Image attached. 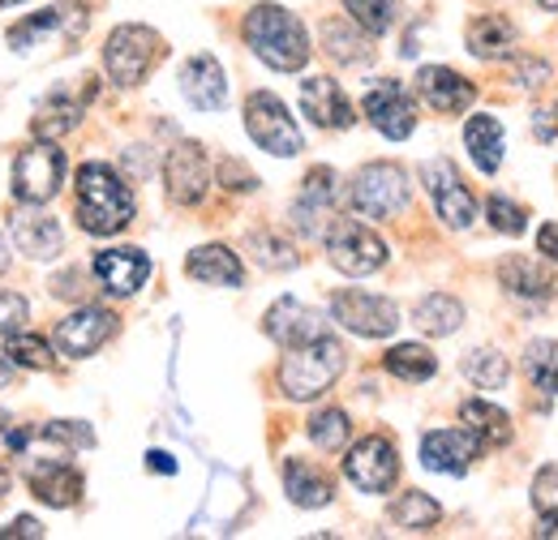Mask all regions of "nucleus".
I'll return each mask as SVG.
<instances>
[{
  "label": "nucleus",
  "instance_id": "1",
  "mask_svg": "<svg viewBox=\"0 0 558 540\" xmlns=\"http://www.w3.org/2000/svg\"><path fill=\"white\" fill-rule=\"evenodd\" d=\"M134 189L117 176V168L90 159L77 168L73 176V214H77V228L90 232V236H117L121 228L134 223Z\"/></svg>",
  "mask_w": 558,
  "mask_h": 540
},
{
  "label": "nucleus",
  "instance_id": "2",
  "mask_svg": "<svg viewBox=\"0 0 558 540\" xmlns=\"http://www.w3.org/2000/svg\"><path fill=\"white\" fill-rule=\"evenodd\" d=\"M241 35L254 48V57L279 73H296L310 65V35H305L301 17L288 13L283 4H254L245 13Z\"/></svg>",
  "mask_w": 558,
  "mask_h": 540
},
{
  "label": "nucleus",
  "instance_id": "3",
  "mask_svg": "<svg viewBox=\"0 0 558 540\" xmlns=\"http://www.w3.org/2000/svg\"><path fill=\"white\" fill-rule=\"evenodd\" d=\"M344 365H349V352H344L340 339H310L301 347H288V356L279 360V391L292 404H310V400H318L336 386Z\"/></svg>",
  "mask_w": 558,
  "mask_h": 540
},
{
  "label": "nucleus",
  "instance_id": "4",
  "mask_svg": "<svg viewBox=\"0 0 558 540\" xmlns=\"http://www.w3.org/2000/svg\"><path fill=\"white\" fill-rule=\"evenodd\" d=\"M65 185V150L48 137H35L31 146L17 150L13 172H9V189L22 206H48Z\"/></svg>",
  "mask_w": 558,
  "mask_h": 540
},
{
  "label": "nucleus",
  "instance_id": "5",
  "mask_svg": "<svg viewBox=\"0 0 558 540\" xmlns=\"http://www.w3.org/2000/svg\"><path fill=\"white\" fill-rule=\"evenodd\" d=\"M168 57V44L159 30L142 26V22H125L108 35L104 44V69L117 86H138L150 69Z\"/></svg>",
  "mask_w": 558,
  "mask_h": 540
},
{
  "label": "nucleus",
  "instance_id": "6",
  "mask_svg": "<svg viewBox=\"0 0 558 540\" xmlns=\"http://www.w3.org/2000/svg\"><path fill=\"white\" fill-rule=\"evenodd\" d=\"M349 206L361 219H391L409 206V176L400 163L378 159L356 168V176L349 181Z\"/></svg>",
  "mask_w": 558,
  "mask_h": 540
},
{
  "label": "nucleus",
  "instance_id": "7",
  "mask_svg": "<svg viewBox=\"0 0 558 540\" xmlns=\"http://www.w3.org/2000/svg\"><path fill=\"white\" fill-rule=\"evenodd\" d=\"M245 130L276 159H292V155L305 150V137L296 130V121L288 116V108L279 103V95H271V90H254L245 99Z\"/></svg>",
  "mask_w": 558,
  "mask_h": 540
},
{
  "label": "nucleus",
  "instance_id": "8",
  "mask_svg": "<svg viewBox=\"0 0 558 540\" xmlns=\"http://www.w3.org/2000/svg\"><path fill=\"white\" fill-rule=\"evenodd\" d=\"M327 258L340 274H374V270L387 267V245L356 219H331L327 228Z\"/></svg>",
  "mask_w": 558,
  "mask_h": 540
},
{
  "label": "nucleus",
  "instance_id": "9",
  "mask_svg": "<svg viewBox=\"0 0 558 540\" xmlns=\"http://www.w3.org/2000/svg\"><path fill=\"white\" fill-rule=\"evenodd\" d=\"M331 318L361 339H387L400 327V309L391 296H374V292H356V287L331 292Z\"/></svg>",
  "mask_w": 558,
  "mask_h": 540
},
{
  "label": "nucleus",
  "instance_id": "10",
  "mask_svg": "<svg viewBox=\"0 0 558 540\" xmlns=\"http://www.w3.org/2000/svg\"><path fill=\"white\" fill-rule=\"evenodd\" d=\"M421 185H425L429 202H434L438 219L447 228H469L477 219V198H473V189L464 185V176L451 159H425L421 163Z\"/></svg>",
  "mask_w": 558,
  "mask_h": 540
},
{
  "label": "nucleus",
  "instance_id": "11",
  "mask_svg": "<svg viewBox=\"0 0 558 540\" xmlns=\"http://www.w3.org/2000/svg\"><path fill=\"white\" fill-rule=\"evenodd\" d=\"M344 476L361 493H391L396 480H400V451H396V442L383 438V433L361 438L344 455Z\"/></svg>",
  "mask_w": 558,
  "mask_h": 540
},
{
  "label": "nucleus",
  "instance_id": "12",
  "mask_svg": "<svg viewBox=\"0 0 558 540\" xmlns=\"http://www.w3.org/2000/svg\"><path fill=\"white\" fill-rule=\"evenodd\" d=\"M361 112L365 121L391 142H404L417 130V108H413V95L404 90V82L396 77H378L374 86H365V99H361Z\"/></svg>",
  "mask_w": 558,
  "mask_h": 540
},
{
  "label": "nucleus",
  "instance_id": "13",
  "mask_svg": "<svg viewBox=\"0 0 558 540\" xmlns=\"http://www.w3.org/2000/svg\"><path fill=\"white\" fill-rule=\"evenodd\" d=\"M336 198H340V176L336 168H310L301 181V198L292 202V223L301 228V236H327L331 219H336Z\"/></svg>",
  "mask_w": 558,
  "mask_h": 540
},
{
  "label": "nucleus",
  "instance_id": "14",
  "mask_svg": "<svg viewBox=\"0 0 558 540\" xmlns=\"http://www.w3.org/2000/svg\"><path fill=\"white\" fill-rule=\"evenodd\" d=\"M163 185L177 206H198L210 189V163L207 150L198 142H177L163 159Z\"/></svg>",
  "mask_w": 558,
  "mask_h": 540
},
{
  "label": "nucleus",
  "instance_id": "15",
  "mask_svg": "<svg viewBox=\"0 0 558 540\" xmlns=\"http://www.w3.org/2000/svg\"><path fill=\"white\" fill-rule=\"evenodd\" d=\"M112 335H117V314L112 309H99V305H82V309H73L65 322H57L52 343H57L61 356L82 360V356L99 352Z\"/></svg>",
  "mask_w": 558,
  "mask_h": 540
},
{
  "label": "nucleus",
  "instance_id": "16",
  "mask_svg": "<svg viewBox=\"0 0 558 540\" xmlns=\"http://www.w3.org/2000/svg\"><path fill=\"white\" fill-rule=\"evenodd\" d=\"M486 442L464 425V429H429L421 438V464L429 472H447V476H464L473 468V459H482Z\"/></svg>",
  "mask_w": 558,
  "mask_h": 540
},
{
  "label": "nucleus",
  "instance_id": "17",
  "mask_svg": "<svg viewBox=\"0 0 558 540\" xmlns=\"http://www.w3.org/2000/svg\"><path fill=\"white\" fill-rule=\"evenodd\" d=\"M417 95L429 112H438V116H460V112L473 108L477 86H473L464 73H456V69H447V65H421Z\"/></svg>",
  "mask_w": 558,
  "mask_h": 540
},
{
  "label": "nucleus",
  "instance_id": "18",
  "mask_svg": "<svg viewBox=\"0 0 558 540\" xmlns=\"http://www.w3.org/2000/svg\"><path fill=\"white\" fill-rule=\"evenodd\" d=\"M263 331H267V339H276L283 352H288V347H301V343H310V339L331 335V331H327V318H323L318 309L292 300V296H279L276 305L267 309Z\"/></svg>",
  "mask_w": 558,
  "mask_h": 540
},
{
  "label": "nucleus",
  "instance_id": "19",
  "mask_svg": "<svg viewBox=\"0 0 558 540\" xmlns=\"http://www.w3.org/2000/svg\"><path fill=\"white\" fill-rule=\"evenodd\" d=\"M301 112L318 130H352L356 125V112H352L349 95L340 90L336 77H305L301 82Z\"/></svg>",
  "mask_w": 558,
  "mask_h": 540
},
{
  "label": "nucleus",
  "instance_id": "20",
  "mask_svg": "<svg viewBox=\"0 0 558 540\" xmlns=\"http://www.w3.org/2000/svg\"><path fill=\"white\" fill-rule=\"evenodd\" d=\"M9 236L13 245L26 254V258H61L65 249V232L52 214H44L39 206H26V210H13L9 214Z\"/></svg>",
  "mask_w": 558,
  "mask_h": 540
},
{
  "label": "nucleus",
  "instance_id": "21",
  "mask_svg": "<svg viewBox=\"0 0 558 540\" xmlns=\"http://www.w3.org/2000/svg\"><path fill=\"white\" fill-rule=\"evenodd\" d=\"M26 484H31V493L39 502H48L57 511L73 506L82 498V489H86V480H82V472L73 468L70 459H31L26 464Z\"/></svg>",
  "mask_w": 558,
  "mask_h": 540
},
{
  "label": "nucleus",
  "instance_id": "22",
  "mask_svg": "<svg viewBox=\"0 0 558 540\" xmlns=\"http://www.w3.org/2000/svg\"><path fill=\"white\" fill-rule=\"evenodd\" d=\"M90 270L104 283L108 296H134L146 283V274H150V258L142 249H130V245L125 249H99Z\"/></svg>",
  "mask_w": 558,
  "mask_h": 540
},
{
  "label": "nucleus",
  "instance_id": "23",
  "mask_svg": "<svg viewBox=\"0 0 558 540\" xmlns=\"http://www.w3.org/2000/svg\"><path fill=\"white\" fill-rule=\"evenodd\" d=\"M181 95L198 108V112H219L228 103V77H223V65L203 52V57H190L181 65Z\"/></svg>",
  "mask_w": 558,
  "mask_h": 540
},
{
  "label": "nucleus",
  "instance_id": "24",
  "mask_svg": "<svg viewBox=\"0 0 558 540\" xmlns=\"http://www.w3.org/2000/svg\"><path fill=\"white\" fill-rule=\"evenodd\" d=\"M82 30H86V4L65 0V4H52V9H44V13H35V17L17 22V26H9V44L31 48L39 35H65V39H77Z\"/></svg>",
  "mask_w": 558,
  "mask_h": 540
},
{
  "label": "nucleus",
  "instance_id": "25",
  "mask_svg": "<svg viewBox=\"0 0 558 540\" xmlns=\"http://www.w3.org/2000/svg\"><path fill=\"white\" fill-rule=\"evenodd\" d=\"M90 95H95V82H90V77H86V86H82V90H52V95L44 99V108L35 112V121H31L35 137L57 142L61 134L77 130V121H82V112H86Z\"/></svg>",
  "mask_w": 558,
  "mask_h": 540
},
{
  "label": "nucleus",
  "instance_id": "26",
  "mask_svg": "<svg viewBox=\"0 0 558 540\" xmlns=\"http://www.w3.org/2000/svg\"><path fill=\"white\" fill-rule=\"evenodd\" d=\"M283 489H288V502L301 506V511H318L336 498L331 472L310 464V459H283Z\"/></svg>",
  "mask_w": 558,
  "mask_h": 540
},
{
  "label": "nucleus",
  "instance_id": "27",
  "mask_svg": "<svg viewBox=\"0 0 558 540\" xmlns=\"http://www.w3.org/2000/svg\"><path fill=\"white\" fill-rule=\"evenodd\" d=\"M185 274L198 279V283H210V287H241L245 283V267L241 258L228 249V245H203L185 258Z\"/></svg>",
  "mask_w": 558,
  "mask_h": 540
},
{
  "label": "nucleus",
  "instance_id": "28",
  "mask_svg": "<svg viewBox=\"0 0 558 540\" xmlns=\"http://www.w3.org/2000/svg\"><path fill=\"white\" fill-rule=\"evenodd\" d=\"M318 35H323V52L336 65H365V61H374V48H369L374 35H365L352 17H327Z\"/></svg>",
  "mask_w": 558,
  "mask_h": 540
},
{
  "label": "nucleus",
  "instance_id": "29",
  "mask_svg": "<svg viewBox=\"0 0 558 540\" xmlns=\"http://www.w3.org/2000/svg\"><path fill=\"white\" fill-rule=\"evenodd\" d=\"M464 39H469V52L477 61H507L515 52V26L507 17H498V13L473 17L469 30H464Z\"/></svg>",
  "mask_w": 558,
  "mask_h": 540
},
{
  "label": "nucleus",
  "instance_id": "30",
  "mask_svg": "<svg viewBox=\"0 0 558 540\" xmlns=\"http://www.w3.org/2000/svg\"><path fill=\"white\" fill-rule=\"evenodd\" d=\"M498 279H502V287H507L511 296H520V300H550L558 292V283L542 270V262H533V258H524V254L507 258V262L498 267Z\"/></svg>",
  "mask_w": 558,
  "mask_h": 540
},
{
  "label": "nucleus",
  "instance_id": "31",
  "mask_svg": "<svg viewBox=\"0 0 558 540\" xmlns=\"http://www.w3.org/2000/svg\"><path fill=\"white\" fill-rule=\"evenodd\" d=\"M413 327H417L421 335L434 339L456 335L464 327V305L456 296H447V292H429V296H421L417 309H413Z\"/></svg>",
  "mask_w": 558,
  "mask_h": 540
},
{
  "label": "nucleus",
  "instance_id": "32",
  "mask_svg": "<svg viewBox=\"0 0 558 540\" xmlns=\"http://www.w3.org/2000/svg\"><path fill=\"white\" fill-rule=\"evenodd\" d=\"M464 146H469L477 172L494 176V172L502 168V121H498V116H486V112H482V116H469V125H464Z\"/></svg>",
  "mask_w": 558,
  "mask_h": 540
},
{
  "label": "nucleus",
  "instance_id": "33",
  "mask_svg": "<svg viewBox=\"0 0 558 540\" xmlns=\"http://www.w3.org/2000/svg\"><path fill=\"white\" fill-rule=\"evenodd\" d=\"M387 519H391L400 532H434L438 519H442V506H438L429 493H421V489H404V493L391 502Z\"/></svg>",
  "mask_w": 558,
  "mask_h": 540
},
{
  "label": "nucleus",
  "instance_id": "34",
  "mask_svg": "<svg viewBox=\"0 0 558 540\" xmlns=\"http://www.w3.org/2000/svg\"><path fill=\"white\" fill-rule=\"evenodd\" d=\"M460 420L486 442V446H507L511 442V416L489 400H464L460 404Z\"/></svg>",
  "mask_w": 558,
  "mask_h": 540
},
{
  "label": "nucleus",
  "instance_id": "35",
  "mask_svg": "<svg viewBox=\"0 0 558 540\" xmlns=\"http://www.w3.org/2000/svg\"><path fill=\"white\" fill-rule=\"evenodd\" d=\"M383 369L391 378H400V382H429L438 373V360H434V352L425 343H396V347H387Z\"/></svg>",
  "mask_w": 558,
  "mask_h": 540
},
{
  "label": "nucleus",
  "instance_id": "36",
  "mask_svg": "<svg viewBox=\"0 0 558 540\" xmlns=\"http://www.w3.org/2000/svg\"><path fill=\"white\" fill-rule=\"evenodd\" d=\"M524 378L533 391L558 395V339H533L524 347Z\"/></svg>",
  "mask_w": 558,
  "mask_h": 540
},
{
  "label": "nucleus",
  "instance_id": "37",
  "mask_svg": "<svg viewBox=\"0 0 558 540\" xmlns=\"http://www.w3.org/2000/svg\"><path fill=\"white\" fill-rule=\"evenodd\" d=\"M464 378L477 391H502L511 382V365L498 347H473V352H464Z\"/></svg>",
  "mask_w": 558,
  "mask_h": 540
},
{
  "label": "nucleus",
  "instance_id": "38",
  "mask_svg": "<svg viewBox=\"0 0 558 540\" xmlns=\"http://www.w3.org/2000/svg\"><path fill=\"white\" fill-rule=\"evenodd\" d=\"M245 249L254 254V262L263 270H292L301 258H296V245L288 241V236H279L271 228H258V232H250L245 236Z\"/></svg>",
  "mask_w": 558,
  "mask_h": 540
},
{
  "label": "nucleus",
  "instance_id": "39",
  "mask_svg": "<svg viewBox=\"0 0 558 540\" xmlns=\"http://www.w3.org/2000/svg\"><path fill=\"white\" fill-rule=\"evenodd\" d=\"M352 438V420L344 407H323V412H314L310 416V442L323 451V455H336V451H344Z\"/></svg>",
  "mask_w": 558,
  "mask_h": 540
},
{
  "label": "nucleus",
  "instance_id": "40",
  "mask_svg": "<svg viewBox=\"0 0 558 540\" xmlns=\"http://www.w3.org/2000/svg\"><path fill=\"white\" fill-rule=\"evenodd\" d=\"M344 13L365 35H387L400 17V0H344Z\"/></svg>",
  "mask_w": 558,
  "mask_h": 540
},
{
  "label": "nucleus",
  "instance_id": "41",
  "mask_svg": "<svg viewBox=\"0 0 558 540\" xmlns=\"http://www.w3.org/2000/svg\"><path fill=\"white\" fill-rule=\"evenodd\" d=\"M4 356H9L17 369H48V365H52V343L44 335H31V331H9Z\"/></svg>",
  "mask_w": 558,
  "mask_h": 540
},
{
  "label": "nucleus",
  "instance_id": "42",
  "mask_svg": "<svg viewBox=\"0 0 558 540\" xmlns=\"http://www.w3.org/2000/svg\"><path fill=\"white\" fill-rule=\"evenodd\" d=\"M486 214H489V228L502 232V236H524L529 232V210L520 202H511V198H502V194L489 198Z\"/></svg>",
  "mask_w": 558,
  "mask_h": 540
},
{
  "label": "nucleus",
  "instance_id": "43",
  "mask_svg": "<svg viewBox=\"0 0 558 540\" xmlns=\"http://www.w3.org/2000/svg\"><path fill=\"white\" fill-rule=\"evenodd\" d=\"M39 438H44V442H52V446H65V451L95 446V433H90L82 420H52V425H44V429H39Z\"/></svg>",
  "mask_w": 558,
  "mask_h": 540
},
{
  "label": "nucleus",
  "instance_id": "44",
  "mask_svg": "<svg viewBox=\"0 0 558 540\" xmlns=\"http://www.w3.org/2000/svg\"><path fill=\"white\" fill-rule=\"evenodd\" d=\"M533 511L542 519H558V464H546L533 476Z\"/></svg>",
  "mask_w": 558,
  "mask_h": 540
},
{
  "label": "nucleus",
  "instance_id": "45",
  "mask_svg": "<svg viewBox=\"0 0 558 540\" xmlns=\"http://www.w3.org/2000/svg\"><path fill=\"white\" fill-rule=\"evenodd\" d=\"M215 176H219V185H223L228 194H254V189H258V176H254L241 159H219Z\"/></svg>",
  "mask_w": 558,
  "mask_h": 540
},
{
  "label": "nucleus",
  "instance_id": "46",
  "mask_svg": "<svg viewBox=\"0 0 558 540\" xmlns=\"http://www.w3.org/2000/svg\"><path fill=\"white\" fill-rule=\"evenodd\" d=\"M515 82L524 86V90H542V86H550V77H555V69L546 65L542 57H515Z\"/></svg>",
  "mask_w": 558,
  "mask_h": 540
},
{
  "label": "nucleus",
  "instance_id": "47",
  "mask_svg": "<svg viewBox=\"0 0 558 540\" xmlns=\"http://www.w3.org/2000/svg\"><path fill=\"white\" fill-rule=\"evenodd\" d=\"M22 322H26V300L13 292H0V335L22 331Z\"/></svg>",
  "mask_w": 558,
  "mask_h": 540
},
{
  "label": "nucleus",
  "instance_id": "48",
  "mask_svg": "<svg viewBox=\"0 0 558 540\" xmlns=\"http://www.w3.org/2000/svg\"><path fill=\"white\" fill-rule=\"evenodd\" d=\"M537 254H542L546 262H558V223H542V232H537Z\"/></svg>",
  "mask_w": 558,
  "mask_h": 540
},
{
  "label": "nucleus",
  "instance_id": "49",
  "mask_svg": "<svg viewBox=\"0 0 558 540\" xmlns=\"http://www.w3.org/2000/svg\"><path fill=\"white\" fill-rule=\"evenodd\" d=\"M0 537H35V540H39V537H44V528H39L31 515H22V519H13V524H9Z\"/></svg>",
  "mask_w": 558,
  "mask_h": 540
},
{
  "label": "nucleus",
  "instance_id": "50",
  "mask_svg": "<svg viewBox=\"0 0 558 540\" xmlns=\"http://www.w3.org/2000/svg\"><path fill=\"white\" fill-rule=\"evenodd\" d=\"M146 468H155V472H177V464H172V455H163V451H150L146 455Z\"/></svg>",
  "mask_w": 558,
  "mask_h": 540
},
{
  "label": "nucleus",
  "instance_id": "51",
  "mask_svg": "<svg viewBox=\"0 0 558 540\" xmlns=\"http://www.w3.org/2000/svg\"><path fill=\"white\" fill-rule=\"evenodd\" d=\"M9 267V245H4V236H0V270Z\"/></svg>",
  "mask_w": 558,
  "mask_h": 540
},
{
  "label": "nucleus",
  "instance_id": "52",
  "mask_svg": "<svg viewBox=\"0 0 558 540\" xmlns=\"http://www.w3.org/2000/svg\"><path fill=\"white\" fill-rule=\"evenodd\" d=\"M9 493V472H4V464H0V498Z\"/></svg>",
  "mask_w": 558,
  "mask_h": 540
},
{
  "label": "nucleus",
  "instance_id": "53",
  "mask_svg": "<svg viewBox=\"0 0 558 540\" xmlns=\"http://www.w3.org/2000/svg\"><path fill=\"white\" fill-rule=\"evenodd\" d=\"M537 4H542L546 13H558V0H537Z\"/></svg>",
  "mask_w": 558,
  "mask_h": 540
},
{
  "label": "nucleus",
  "instance_id": "54",
  "mask_svg": "<svg viewBox=\"0 0 558 540\" xmlns=\"http://www.w3.org/2000/svg\"><path fill=\"white\" fill-rule=\"evenodd\" d=\"M0 4H17V0H0Z\"/></svg>",
  "mask_w": 558,
  "mask_h": 540
},
{
  "label": "nucleus",
  "instance_id": "55",
  "mask_svg": "<svg viewBox=\"0 0 558 540\" xmlns=\"http://www.w3.org/2000/svg\"><path fill=\"white\" fill-rule=\"evenodd\" d=\"M555 125H558V112H555Z\"/></svg>",
  "mask_w": 558,
  "mask_h": 540
}]
</instances>
